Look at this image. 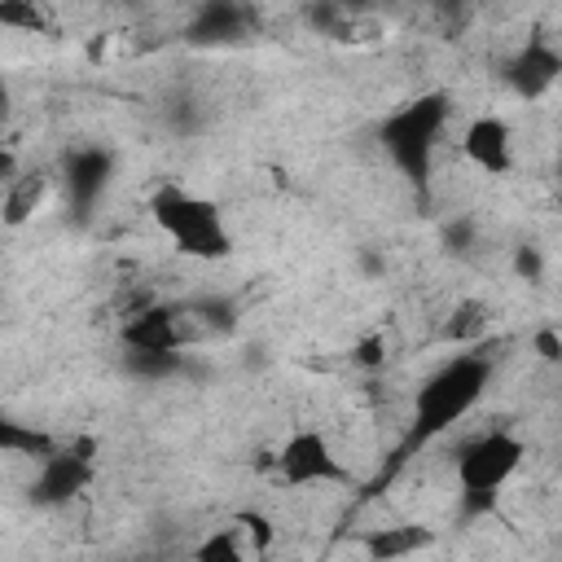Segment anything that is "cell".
Segmentation results:
<instances>
[{
  "mask_svg": "<svg viewBox=\"0 0 562 562\" xmlns=\"http://www.w3.org/2000/svg\"><path fill=\"white\" fill-rule=\"evenodd\" d=\"M492 378V356L483 347H465L452 360H443L417 391L413 400V430L408 443H426L443 430H452L461 417L474 413V404L483 400Z\"/></svg>",
  "mask_w": 562,
  "mask_h": 562,
  "instance_id": "cell-1",
  "label": "cell"
},
{
  "mask_svg": "<svg viewBox=\"0 0 562 562\" xmlns=\"http://www.w3.org/2000/svg\"><path fill=\"white\" fill-rule=\"evenodd\" d=\"M149 220L184 259L220 263L233 255V233L224 224V211L184 184H158L149 193Z\"/></svg>",
  "mask_w": 562,
  "mask_h": 562,
  "instance_id": "cell-2",
  "label": "cell"
},
{
  "mask_svg": "<svg viewBox=\"0 0 562 562\" xmlns=\"http://www.w3.org/2000/svg\"><path fill=\"white\" fill-rule=\"evenodd\" d=\"M448 92H422L404 105H395L382 127H378V140L391 158V167L408 180V184H426L430 180V162H435V149H439V136L448 127Z\"/></svg>",
  "mask_w": 562,
  "mask_h": 562,
  "instance_id": "cell-3",
  "label": "cell"
},
{
  "mask_svg": "<svg viewBox=\"0 0 562 562\" xmlns=\"http://www.w3.org/2000/svg\"><path fill=\"white\" fill-rule=\"evenodd\" d=\"M522 461H527V439L505 430V426H492V430L474 435L470 443H461V452L452 461V474H457V487H461L465 518L492 509L501 487L518 474Z\"/></svg>",
  "mask_w": 562,
  "mask_h": 562,
  "instance_id": "cell-4",
  "label": "cell"
},
{
  "mask_svg": "<svg viewBox=\"0 0 562 562\" xmlns=\"http://www.w3.org/2000/svg\"><path fill=\"white\" fill-rule=\"evenodd\" d=\"M272 474L285 487H342V483H351V465L338 457L329 435L316 426H299L281 439V448L272 457Z\"/></svg>",
  "mask_w": 562,
  "mask_h": 562,
  "instance_id": "cell-5",
  "label": "cell"
},
{
  "mask_svg": "<svg viewBox=\"0 0 562 562\" xmlns=\"http://www.w3.org/2000/svg\"><path fill=\"white\" fill-rule=\"evenodd\" d=\"M198 338V325L189 307L176 303H149L140 312H127L119 325V342L127 356H180Z\"/></svg>",
  "mask_w": 562,
  "mask_h": 562,
  "instance_id": "cell-6",
  "label": "cell"
},
{
  "mask_svg": "<svg viewBox=\"0 0 562 562\" xmlns=\"http://www.w3.org/2000/svg\"><path fill=\"white\" fill-rule=\"evenodd\" d=\"M92 479H97V439H92V435L66 439L57 457H48V461L35 465L31 501L44 505V509L66 505V501H75Z\"/></svg>",
  "mask_w": 562,
  "mask_h": 562,
  "instance_id": "cell-7",
  "label": "cell"
},
{
  "mask_svg": "<svg viewBox=\"0 0 562 562\" xmlns=\"http://www.w3.org/2000/svg\"><path fill=\"white\" fill-rule=\"evenodd\" d=\"M461 158L492 180L509 176L514 171V127L501 114H474L461 132Z\"/></svg>",
  "mask_w": 562,
  "mask_h": 562,
  "instance_id": "cell-8",
  "label": "cell"
},
{
  "mask_svg": "<svg viewBox=\"0 0 562 562\" xmlns=\"http://www.w3.org/2000/svg\"><path fill=\"white\" fill-rule=\"evenodd\" d=\"M562 75V53L549 44V40H527L509 61H505V83L522 97V101H536L544 97Z\"/></svg>",
  "mask_w": 562,
  "mask_h": 562,
  "instance_id": "cell-9",
  "label": "cell"
},
{
  "mask_svg": "<svg viewBox=\"0 0 562 562\" xmlns=\"http://www.w3.org/2000/svg\"><path fill=\"white\" fill-rule=\"evenodd\" d=\"M435 544V531L422 522H391V527H369L360 536V549L369 562H404L422 549Z\"/></svg>",
  "mask_w": 562,
  "mask_h": 562,
  "instance_id": "cell-10",
  "label": "cell"
},
{
  "mask_svg": "<svg viewBox=\"0 0 562 562\" xmlns=\"http://www.w3.org/2000/svg\"><path fill=\"white\" fill-rule=\"evenodd\" d=\"M487 329H492V307H487L483 299H461V303L448 312L439 338L452 342L457 351H465V347H483Z\"/></svg>",
  "mask_w": 562,
  "mask_h": 562,
  "instance_id": "cell-11",
  "label": "cell"
},
{
  "mask_svg": "<svg viewBox=\"0 0 562 562\" xmlns=\"http://www.w3.org/2000/svg\"><path fill=\"white\" fill-rule=\"evenodd\" d=\"M0 448L9 457H26V461H48L61 452V439H53L48 430H35V426H22V422H0Z\"/></svg>",
  "mask_w": 562,
  "mask_h": 562,
  "instance_id": "cell-12",
  "label": "cell"
},
{
  "mask_svg": "<svg viewBox=\"0 0 562 562\" xmlns=\"http://www.w3.org/2000/svg\"><path fill=\"white\" fill-rule=\"evenodd\" d=\"M48 198V176L40 171H22L13 184H4V224L18 228L22 220H31L40 211V202Z\"/></svg>",
  "mask_w": 562,
  "mask_h": 562,
  "instance_id": "cell-13",
  "label": "cell"
},
{
  "mask_svg": "<svg viewBox=\"0 0 562 562\" xmlns=\"http://www.w3.org/2000/svg\"><path fill=\"white\" fill-rule=\"evenodd\" d=\"M246 26H250V9H241V4H206L193 18L198 40H228V35H241Z\"/></svg>",
  "mask_w": 562,
  "mask_h": 562,
  "instance_id": "cell-14",
  "label": "cell"
},
{
  "mask_svg": "<svg viewBox=\"0 0 562 562\" xmlns=\"http://www.w3.org/2000/svg\"><path fill=\"white\" fill-rule=\"evenodd\" d=\"M193 562H250V544L237 527H215L198 540Z\"/></svg>",
  "mask_w": 562,
  "mask_h": 562,
  "instance_id": "cell-15",
  "label": "cell"
},
{
  "mask_svg": "<svg viewBox=\"0 0 562 562\" xmlns=\"http://www.w3.org/2000/svg\"><path fill=\"white\" fill-rule=\"evenodd\" d=\"M105 171H110V158L101 154V149H83V154H75V162H70V193L79 198V202H92L97 198V189L105 184Z\"/></svg>",
  "mask_w": 562,
  "mask_h": 562,
  "instance_id": "cell-16",
  "label": "cell"
},
{
  "mask_svg": "<svg viewBox=\"0 0 562 562\" xmlns=\"http://www.w3.org/2000/svg\"><path fill=\"white\" fill-rule=\"evenodd\" d=\"M233 527L246 536V544H250L255 553H268V549L277 544V527H272V518L259 514V509H237V514H233Z\"/></svg>",
  "mask_w": 562,
  "mask_h": 562,
  "instance_id": "cell-17",
  "label": "cell"
},
{
  "mask_svg": "<svg viewBox=\"0 0 562 562\" xmlns=\"http://www.w3.org/2000/svg\"><path fill=\"white\" fill-rule=\"evenodd\" d=\"M0 26H26V31H35V26H44V13L35 9V4H0Z\"/></svg>",
  "mask_w": 562,
  "mask_h": 562,
  "instance_id": "cell-18",
  "label": "cell"
},
{
  "mask_svg": "<svg viewBox=\"0 0 562 562\" xmlns=\"http://www.w3.org/2000/svg\"><path fill=\"white\" fill-rule=\"evenodd\" d=\"M514 272H518L522 281H540V277H544L540 250H536V246H518V250H514Z\"/></svg>",
  "mask_w": 562,
  "mask_h": 562,
  "instance_id": "cell-19",
  "label": "cell"
},
{
  "mask_svg": "<svg viewBox=\"0 0 562 562\" xmlns=\"http://www.w3.org/2000/svg\"><path fill=\"white\" fill-rule=\"evenodd\" d=\"M531 351L540 360H549V364H562V334L558 329H536L531 334Z\"/></svg>",
  "mask_w": 562,
  "mask_h": 562,
  "instance_id": "cell-20",
  "label": "cell"
},
{
  "mask_svg": "<svg viewBox=\"0 0 562 562\" xmlns=\"http://www.w3.org/2000/svg\"><path fill=\"white\" fill-rule=\"evenodd\" d=\"M351 360H356V364H382V360H386V351H382V338H364V342H356Z\"/></svg>",
  "mask_w": 562,
  "mask_h": 562,
  "instance_id": "cell-21",
  "label": "cell"
}]
</instances>
